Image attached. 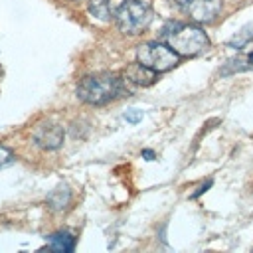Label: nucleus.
<instances>
[{
	"mask_svg": "<svg viewBox=\"0 0 253 253\" xmlns=\"http://www.w3.org/2000/svg\"><path fill=\"white\" fill-rule=\"evenodd\" d=\"M136 59L138 63H142L144 67L152 69L154 73L160 71H168L178 63V53L174 49H170L164 43L158 42H146L138 47L136 51Z\"/></svg>",
	"mask_w": 253,
	"mask_h": 253,
	"instance_id": "4",
	"label": "nucleus"
},
{
	"mask_svg": "<svg viewBox=\"0 0 253 253\" xmlns=\"http://www.w3.org/2000/svg\"><path fill=\"white\" fill-rule=\"evenodd\" d=\"M184 8L192 20L200 24H208L213 22L221 12V0H190Z\"/></svg>",
	"mask_w": 253,
	"mask_h": 253,
	"instance_id": "6",
	"label": "nucleus"
},
{
	"mask_svg": "<svg viewBox=\"0 0 253 253\" xmlns=\"http://www.w3.org/2000/svg\"><path fill=\"white\" fill-rule=\"evenodd\" d=\"M170 2H174V4H178V6H186L190 0H170Z\"/></svg>",
	"mask_w": 253,
	"mask_h": 253,
	"instance_id": "12",
	"label": "nucleus"
},
{
	"mask_svg": "<svg viewBox=\"0 0 253 253\" xmlns=\"http://www.w3.org/2000/svg\"><path fill=\"white\" fill-rule=\"evenodd\" d=\"M160 38L178 55H198L210 45L206 32L202 28L190 26V24H170V26L162 28Z\"/></svg>",
	"mask_w": 253,
	"mask_h": 253,
	"instance_id": "1",
	"label": "nucleus"
},
{
	"mask_svg": "<svg viewBox=\"0 0 253 253\" xmlns=\"http://www.w3.org/2000/svg\"><path fill=\"white\" fill-rule=\"evenodd\" d=\"M8 162H12V152L6 146H0V168L6 166Z\"/></svg>",
	"mask_w": 253,
	"mask_h": 253,
	"instance_id": "11",
	"label": "nucleus"
},
{
	"mask_svg": "<svg viewBox=\"0 0 253 253\" xmlns=\"http://www.w3.org/2000/svg\"><path fill=\"white\" fill-rule=\"evenodd\" d=\"M49 247H51L53 251H63V253H67V251H73L75 239H73V235L67 233V231H57V233H53V235L49 237Z\"/></svg>",
	"mask_w": 253,
	"mask_h": 253,
	"instance_id": "8",
	"label": "nucleus"
},
{
	"mask_svg": "<svg viewBox=\"0 0 253 253\" xmlns=\"http://www.w3.org/2000/svg\"><path fill=\"white\" fill-rule=\"evenodd\" d=\"M123 93V79L117 73L87 75L77 85V97L89 105H105Z\"/></svg>",
	"mask_w": 253,
	"mask_h": 253,
	"instance_id": "2",
	"label": "nucleus"
},
{
	"mask_svg": "<svg viewBox=\"0 0 253 253\" xmlns=\"http://www.w3.org/2000/svg\"><path fill=\"white\" fill-rule=\"evenodd\" d=\"M144 156L150 160V158H152V152H150V150H144Z\"/></svg>",
	"mask_w": 253,
	"mask_h": 253,
	"instance_id": "13",
	"label": "nucleus"
},
{
	"mask_svg": "<svg viewBox=\"0 0 253 253\" xmlns=\"http://www.w3.org/2000/svg\"><path fill=\"white\" fill-rule=\"evenodd\" d=\"M125 119H126L128 123H138V121L142 119V111H138V109H130V111L125 113Z\"/></svg>",
	"mask_w": 253,
	"mask_h": 253,
	"instance_id": "10",
	"label": "nucleus"
},
{
	"mask_svg": "<svg viewBox=\"0 0 253 253\" xmlns=\"http://www.w3.org/2000/svg\"><path fill=\"white\" fill-rule=\"evenodd\" d=\"M89 12L101 20H109L111 18V4H109V0H93L89 4Z\"/></svg>",
	"mask_w": 253,
	"mask_h": 253,
	"instance_id": "9",
	"label": "nucleus"
},
{
	"mask_svg": "<svg viewBox=\"0 0 253 253\" xmlns=\"http://www.w3.org/2000/svg\"><path fill=\"white\" fill-rule=\"evenodd\" d=\"M126 79H130L132 83H138V85H150L154 81V71L136 61L134 65H130L126 69Z\"/></svg>",
	"mask_w": 253,
	"mask_h": 253,
	"instance_id": "7",
	"label": "nucleus"
},
{
	"mask_svg": "<svg viewBox=\"0 0 253 253\" xmlns=\"http://www.w3.org/2000/svg\"><path fill=\"white\" fill-rule=\"evenodd\" d=\"M63 126L55 125V123H40L32 134L34 142L45 150H53V148H59L63 144Z\"/></svg>",
	"mask_w": 253,
	"mask_h": 253,
	"instance_id": "5",
	"label": "nucleus"
},
{
	"mask_svg": "<svg viewBox=\"0 0 253 253\" xmlns=\"http://www.w3.org/2000/svg\"><path fill=\"white\" fill-rule=\"evenodd\" d=\"M152 20V8L146 0H125L115 10V22L121 32L136 36L148 28Z\"/></svg>",
	"mask_w": 253,
	"mask_h": 253,
	"instance_id": "3",
	"label": "nucleus"
}]
</instances>
